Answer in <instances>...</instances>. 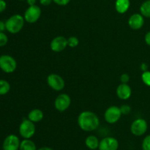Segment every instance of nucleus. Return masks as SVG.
Instances as JSON below:
<instances>
[{
    "label": "nucleus",
    "instance_id": "obj_1",
    "mask_svg": "<svg viewBox=\"0 0 150 150\" xmlns=\"http://www.w3.org/2000/svg\"><path fill=\"white\" fill-rule=\"evenodd\" d=\"M78 125L83 131L92 132L99 127V117L92 111H84L79 115Z\"/></svg>",
    "mask_w": 150,
    "mask_h": 150
},
{
    "label": "nucleus",
    "instance_id": "obj_2",
    "mask_svg": "<svg viewBox=\"0 0 150 150\" xmlns=\"http://www.w3.org/2000/svg\"><path fill=\"white\" fill-rule=\"evenodd\" d=\"M24 23L25 19L21 15H13L6 20V30L10 34H17L22 30L24 26Z\"/></svg>",
    "mask_w": 150,
    "mask_h": 150
},
{
    "label": "nucleus",
    "instance_id": "obj_3",
    "mask_svg": "<svg viewBox=\"0 0 150 150\" xmlns=\"http://www.w3.org/2000/svg\"><path fill=\"white\" fill-rule=\"evenodd\" d=\"M17 68V62L8 54L0 56V70L5 73H12Z\"/></svg>",
    "mask_w": 150,
    "mask_h": 150
},
{
    "label": "nucleus",
    "instance_id": "obj_4",
    "mask_svg": "<svg viewBox=\"0 0 150 150\" xmlns=\"http://www.w3.org/2000/svg\"><path fill=\"white\" fill-rule=\"evenodd\" d=\"M36 131L35 125L29 119L23 120L19 125V133L24 139H30Z\"/></svg>",
    "mask_w": 150,
    "mask_h": 150
},
{
    "label": "nucleus",
    "instance_id": "obj_5",
    "mask_svg": "<svg viewBox=\"0 0 150 150\" xmlns=\"http://www.w3.org/2000/svg\"><path fill=\"white\" fill-rule=\"evenodd\" d=\"M41 9L39 6L32 5L29 6L24 13L23 18L25 21L29 23H35L38 21L41 16Z\"/></svg>",
    "mask_w": 150,
    "mask_h": 150
},
{
    "label": "nucleus",
    "instance_id": "obj_6",
    "mask_svg": "<svg viewBox=\"0 0 150 150\" xmlns=\"http://www.w3.org/2000/svg\"><path fill=\"white\" fill-rule=\"evenodd\" d=\"M48 85L55 91H62L65 86V82L63 78L57 73H51L47 77Z\"/></svg>",
    "mask_w": 150,
    "mask_h": 150
},
{
    "label": "nucleus",
    "instance_id": "obj_7",
    "mask_svg": "<svg viewBox=\"0 0 150 150\" xmlns=\"http://www.w3.org/2000/svg\"><path fill=\"white\" fill-rule=\"evenodd\" d=\"M147 129V122L146 120L142 118L134 120L130 126V131L132 134L136 136H142L144 135Z\"/></svg>",
    "mask_w": 150,
    "mask_h": 150
},
{
    "label": "nucleus",
    "instance_id": "obj_8",
    "mask_svg": "<svg viewBox=\"0 0 150 150\" xmlns=\"http://www.w3.org/2000/svg\"><path fill=\"white\" fill-rule=\"evenodd\" d=\"M122 115V114L120 107L113 105L107 108L106 111H105L104 118L108 124H114L120 120Z\"/></svg>",
    "mask_w": 150,
    "mask_h": 150
},
{
    "label": "nucleus",
    "instance_id": "obj_9",
    "mask_svg": "<svg viewBox=\"0 0 150 150\" xmlns=\"http://www.w3.org/2000/svg\"><path fill=\"white\" fill-rule=\"evenodd\" d=\"M71 104V98L67 94H60L56 98L54 101L55 108L59 112H64L68 109Z\"/></svg>",
    "mask_w": 150,
    "mask_h": 150
},
{
    "label": "nucleus",
    "instance_id": "obj_10",
    "mask_svg": "<svg viewBox=\"0 0 150 150\" xmlns=\"http://www.w3.org/2000/svg\"><path fill=\"white\" fill-rule=\"evenodd\" d=\"M21 142L16 135L10 134L4 139L2 144L3 150H18Z\"/></svg>",
    "mask_w": 150,
    "mask_h": 150
},
{
    "label": "nucleus",
    "instance_id": "obj_11",
    "mask_svg": "<svg viewBox=\"0 0 150 150\" xmlns=\"http://www.w3.org/2000/svg\"><path fill=\"white\" fill-rule=\"evenodd\" d=\"M67 39L63 36H57L54 38L50 43V48L54 52L59 53L64 51L67 47Z\"/></svg>",
    "mask_w": 150,
    "mask_h": 150
},
{
    "label": "nucleus",
    "instance_id": "obj_12",
    "mask_svg": "<svg viewBox=\"0 0 150 150\" xmlns=\"http://www.w3.org/2000/svg\"><path fill=\"white\" fill-rule=\"evenodd\" d=\"M119 142L114 137H105L100 142L99 150H117Z\"/></svg>",
    "mask_w": 150,
    "mask_h": 150
},
{
    "label": "nucleus",
    "instance_id": "obj_13",
    "mask_svg": "<svg viewBox=\"0 0 150 150\" xmlns=\"http://www.w3.org/2000/svg\"><path fill=\"white\" fill-rule=\"evenodd\" d=\"M144 24V17L141 13L133 14L128 19V25L132 29L139 30Z\"/></svg>",
    "mask_w": 150,
    "mask_h": 150
},
{
    "label": "nucleus",
    "instance_id": "obj_14",
    "mask_svg": "<svg viewBox=\"0 0 150 150\" xmlns=\"http://www.w3.org/2000/svg\"><path fill=\"white\" fill-rule=\"evenodd\" d=\"M117 95L120 100H126L130 98L132 95V89L127 83H121L117 88Z\"/></svg>",
    "mask_w": 150,
    "mask_h": 150
},
{
    "label": "nucleus",
    "instance_id": "obj_15",
    "mask_svg": "<svg viewBox=\"0 0 150 150\" xmlns=\"http://www.w3.org/2000/svg\"><path fill=\"white\" fill-rule=\"evenodd\" d=\"M130 6V0H116L115 8L117 13L124 14L128 10Z\"/></svg>",
    "mask_w": 150,
    "mask_h": 150
},
{
    "label": "nucleus",
    "instance_id": "obj_16",
    "mask_svg": "<svg viewBox=\"0 0 150 150\" xmlns=\"http://www.w3.org/2000/svg\"><path fill=\"white\" fill-rule=\"evenodd\" d=\"M43 112L40 109H38V108L32 109L28 114V119L29 120H31L32 122H33L34 123H38L42 121V120L43 119Z\"/></svg>",
    "mask_w": 150,
    "mask_h": 150
},
{
    "label": "nucleus",
    "instance_id": "obj_17",
    "mask_svg": "<svg viewBox=\"0 0 150 150\" xmlns=\"http://www.w3.org/2000/svg\"><path fill=\"white\" fill-rule=\"evenodd\" d=\"M85 144L89 149L95 150L98 149V147H99V139L95 136L91 135V136H87L86 138V139H85Z\"/></svg>",
    "mask_w": 150,
    "mask_h": 150
},
{
    "label": "nucleus",
    "instance_id": "obj_18",
    "mask_svg": "<svg viewBox=\"0 0 150 150\" xmlns=\"http://www.w3.org/2000/svg\"><path fill=\"white\" fill-rule=\"evenodd\" d=\"M19 150H37V147L33 141L30 139H23L21 142Z\"/></svg>",
    "mask_w": 150,
    "mask_h": 150
},
{
    "label": "nucleus",
    "instance_id": "obj_19",
    "mask_svg": "<svg viewBox=\"0 0 150 150\" xmlns=\"http://www.w3.org/2000/svg\"><path fill=\"white\" fill-rule=\"evenodd\" d=\"M140 13L144 17L150 18V0H146L140 7Z\"/></svg>",
    "mask_w": 150,
    "mask_h": 150
},
{
    "label": "nucleus",
    "instance_id": "obj_20",
    "mask_svg": "<svg viewBox=\"0 0 150 150\" xmlns=\"http://www.w3.org/2000/svg\"><path fill=\"white\" fill-rule=\"evenodd\" d=\"M10 83L4 79H0V95H5L10 90Z\"/></svg>",
    "mask_w": 150,
    "mask_h": 150
},
{
    "label": "nucleus",
    "instance_id": "obj_21",
    "mask_svg": "<svg viewBox=\"0 0 150 150\" xmlns=\"http://www.w3.org/2000/svg\"><path fill=\"white\" fill-rule=\"evenodd\" d=\"M79 40L77 37L72 36L67 39V45L70 48H76L79 45Z\"/></svg>",
    "mask_w": 150,
    "mask_h": 150
},
{
    "label": "nucleus",
    "instance_id": "obj_22",
    "mask_svg": "<svg viewBox=\"0 0 150 150\" xmlns=\"http://www.w3.org/2000/svg\"><path fill=\"white\" fill-rule=\"evenodd\" d=\"M142 80L145 85L150 86V71L146 70L143 72L142 75Z\"/></svg>",
    "mask_w": 150,
    "mask_h": 150
},
{
    "label": "nucleus",
    "instance_id": "obj_23",
    "mask_svg": "<svg viewBox=\"0 0 150 150\" xmlns=\"http://www.w3.org/2000/svg\"><path fill=\"white\" fill-rule=\"evenodd\" d=\"M8 42V37L3 32H0V48L5 46Z\"/></svg>",
    "mask_w": 150,
    "mask_h": 150
},
{
    "label": "nucleus",
    "instance_id": "obj_24",
    "mask_svg": "<svg viewBox=\"0 0 150 150\" xmlns=\"http://www.w3.org/2000/svg\"><path fill=\"white\" fill-rule=\"evenodd\" d=\"M142 147L143 150H150V135H148L144 139Z\"/></svg>",
    "mask_w": 150,
    "mask_h": 150
},
{
    "label": "nucleus",
    "instance_id": "obj_25",
    "mask_svg": "<svg viewBox=\"0 0 150 150\" xmlns=\"http://www.w3.org/2000/svg\"><path fill=\"white\" fill-rule=\"evenodd\" d=\"M120 108L123 115H127V114H130V111H131V107L128 105H122Z\"/></svg>",
    "mask_w": 150,
    "mask_h": 150
},
{
    "label": "nucleus",
    "instance_id": "obj_26",
    "mask_svg": "<svg viewBox=\"0 0 150 150\" xmlns=\"http://www.w3.org/2000/svg\"><path fill=\"white\" fill-rule=\"evenodd\" d=\"M120 81L123 83H127L130 81V76L127 73H123L120 76Z\"/></svg>",
    "mask_w": 150,
    "mask_h": 150
},
{
    "label": "nucleus",
    "instance_id": "obj_27",
    "mask_svg": "<svg viewBox=\"0 0 150 150\" xmlns=\"http://www.w3.org/2000/svg\"><path fill=\"white\" fill-rule=\"evenodd\" d=\"M53 1L59 6H65L69 4L70 0H53Z\"/></svg>",
    "mask_w": 150,
    "mask_h": 150
},
{
    "label": "nucleus",
    "instance_id": "obj_28",
    "mask_svg": "<svg viewBox=\"0 0 150 150\" xmlns=\"http://www.w3.org/2000/svg\"><path fill=\"white\" fill-rule=\"evenodd\" d=\"M7 8V2L4 0H0V13H3Z\"/></svg>",
    "mask_w": 150,
    "mask_h": 150
},
{
    "label": "nucleus",
    "instance_id": "obj_29",
    "mask_svg": "<svg viewBox=\"0 0 150 150\" xmlns=\"http://www.w3.org/2000/svg\"><path fill=\"white\" fill-rule=\"evenodd\" d=\"M53 0H40V3L43 6H48L51 4Z\"/></svg>",
    "mask_w": 150,
    "mask_h": 150
},
{
    "label": "nucleus",
    "instance_id": "obj_30",
    "mask_svg": "<svg viewBox=\"0 0 150 150\" xmlns=\"http://www.w3.org/2000/svg\"><path fill=\"white\" fill-rule=\"evenodd\" d=\"M144 40H145V42H146L149 46H150V31L145 35Z\"/></svg>",
    "mask_w": 150,
    "mask_h": 150
},
{
    "label": "nucleus",
    "instance_id": "obj_31",
    "mask_svg": "<svg viewBox=\"0 0 150 150\" xmlns=\"http://www.w3.org/2000/svg\"><path fill=\"white\" fill-rule=\"evenodd\" d=\"M6 30V26H5V21H0V32H3Z\"/></svg>",
    "mask_w": 150,
    "mask_h": 150
},
{
    "label": "nucleus",
    "instance_id": "obj_32",
    "mask_svg": "<svg viewBox=\"0 0 150 150\" xmlns=\"http://www.w3.org/2000/svg\"><path fill=\"white\" fill-rule=\"evenodd\" d=\"M36 1L37 0H26V2H27V4H29V6L35 5V4H36Z\"/></svg>",
    "mask_w": 150,
    "mask_h": 150
},
{
    "label": "nucleus",
    "instance_id": "obj_33",
    "mask_svg": "<svg viewBox=\"0 0 150 150\" xmlns=\"http://www.w3.org/2000/svg\"><path fill=\"white\" fill-rule=\"evenodd\" d=\"M141 68L142 69V70H143L144 72L146 71V70H147V68H148L147 64H146V63H142V65H141Z\"/></svg>",
    "mask_w": 150,
    "mask_h": 150
},
{
    "label": "nucleus",
    "instance_id": "obj_34",
    "mask_svg": "<svg viewBox=\"0 0 150 150\" xmlns=\"http://www.w3.org/2000/svg\"><path fill=\"white\" fill-rule=\"evenodd\" d=\"M38 150H54V149H52L50 147H48V146H43V147L40 148V149H38Z\"/></svg>",
    "mask_w": 150,
    "mask_h": 150
},
{
    "label": "nucleus",
    "instance_id": "obj_35",
    "mask_svg": "<svg viewBox=\"0 0 150 150\" xmlns=\"http://www.w3.org/2000/svg\"><path fill=\"white\" fill-rule=\"evenodd\" d=\"M19 1H23V0H19Z\"/></svg>",
    "mask_w": 150,
    "mask_h": 150
}]
</instances>
